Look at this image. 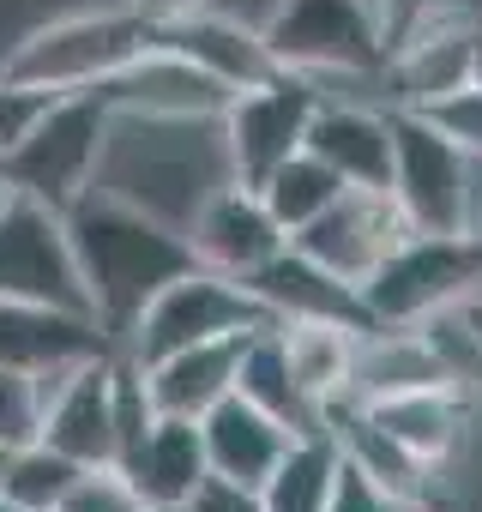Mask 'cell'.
Returning <instances> with one entry per match:
<instances>
[{
  "label": "cell",
  "instance_id": "f546056e",
  "mask_svg": "<svg viewBox=\"0 0 482 512\" xmlns=\"http://www.w3.org/2000/svg\"><path fill=\"white\" fill-rule=\"evenodd\" d=\"M61 91H43V85H25V79H7L0 73V157L19 151V139L43 121V109L55 103Z\"/></svg>",
  "mask_w": 482,
  "mask_h": 512
},
{
  "label": "cell",
  "instance_id": "d6a6232c",
  "mask_svg": "<svg viewBox=\"0 0 482 512\" xmlns=\"http://www.w3.org/2000/svg\"><path fill=\"white\" fill-rule=\"evenodd\" d=\"M446 7H464V0H374L380 31H386V49H398L422 19H434V13H446Z\"/></svg>",
  "mask_w": 482,
  "mask_h": 512
},
{
  "label": "cell",
  "instance_id": "60d3db41",
  "mask_svg": "<svg viewBox=\"0 0 482 512\" xmlns=\"http://www.w3.org/2000/svg\"><path fill=\"white\" fill-rule=\"evenodd\" d=\"M0 512H19V506H13V500H7V494H0Z\"/></svg>",
  "mask_w": 482,
  "mask_h": 512
},
{
  "label": "cell",
  "instance_id": "277c9868",
  "mask_svg": "<svg viewBox=\"0 0 482 512\" xmlns=\"http://www.w3.org/2000/svg\"><path fill=\"white\" fill-rule=\"evenodd\" d=\"M109 133H115V109L97 91H61L43 109V121L19 139V151L0 157V181L25 199H43V205L67 211L79 193L97 187Z\"/></svg>",
  "mask_w": 482,
  "mask_h": 512
},
{
  "label": "cell",
  "instance_id": "4316f807",
  "mask_svg": "<svg viewBox=\"0 0 482 512\" xmlns=\"http://www.w3.org/2000/svg\"><path fill=\"white\" fill-rule=\"evenodd\" d=\"M79 470H85V464H73V458L55 452L49 440H31V446L13 452L7 476H0V494H7L19 512H55L61 494L79 482Z\"/></svg>",
  "mask_w": 482,
  "mask_h": 512
},
{
  "label": "cell",
  "instance_id": "e0dca14e",
  "mask_svg": "<svg viewBox=\"0 0 482 512\" xmlns=\"http://www.w3.org/2000/svg\"><path fill=\"white\" fill-rule=\"evenodd\" d=\"M199 434H205L211 476L229 482V488H248V494H260V482L278 470V458L296 440L278 416H266L254 398H241V392H229L223 404H211L199 416Z\"/></svg>",
  "mask_w": 482,
  "mask_h": 512
},
{
  "label": "cell",
  "instance_id": "9c48e42d",
  "mask_svg": "<svg viewBox=\"0 0 482 512\" xmlns=\"http://www.w3.org/2000/svg\"><path fill=\"white\" fill-rule=\"evenodd\" d=\"M320 109V85L302 79V73H278L254 91H235L217 115V133H223V157H229V175L260 187L284 157L302 151L308 139V121Z\"/></svg>",
  "mask_w": 482,
  "mask_h": 512
},
{
  "label": "cell",
  "instance_id": "8992f818",
  "mask_svg": "<svg viewBox=\"0 0 482 512\" xmlns=\"http://www.w3.org/2000/svg\"><path fill=\"white\" fill-rule=\"evenodd\" d=\"M476 290H482V235L410 229L362 278V308L374 326H416L440 308H458Z\"/></svg>",
  "mask_w": 482,
  "mask_h": 512
},
{
  "label": "cell",
  "instance_id": "4fadbf2b",
  "mask_svg": "<svg viewBox=\"0 0 482 512\" xmlns=\"http://www.w3.org/2000/svg\"><path fill=\"white\" fill-rule=\"evenodd\" d=\"M97 97L121 115V121H217L223 103L235 91H223L211 73H199L187 55L163 49L151 31V49L139 61H127L109 85H97Z\"/></svg>",
  "mask_w": 482,
  "mask_h": 512
},
{
  "label": "cell",
  "instance_id": "ffe728a7",
  "mask_svg": "<svg viewBox=\"0 0 482 512\" xmlns=\"http://www.w3.org/2000/svg\"><path fill=\"white\" fill-rule=\"evenodd\" d=\"M410 458H422L428 470L452 458V446L464 440L470 422V392L464 386H416V392H386L362 404Z\"/></svg>",
  "mask_w": 482,
  "mask_h": 512
},
{
  "label": "cell",
  "instance_id": "74e56055",
  "mask_svg": "<svg viewBox=\"0 0 482 512\" xmlns=\"http://www.w3.org/2000/svg\"><path fill=\"white\" fill-rule=\"evenodd\" d=\"M145 512H193L187 500H157V506H145Z\"/></svg>",
  "mask_w": 482,
  "mask_h": 512
},
{
  "label": "cell",
  "instance_id": "ac0fdd59",
  "mask_svg": "<svg viewBox=\"0 0 482 512\" xmlns=\"http://www.w3.org/2000/svg\"><path fill=\"white\" fill-rule=\"evenodd\" d=\"M115 350L109 332L91 314H67V308H43V302H7L0 296V362L25 368V374H55L73 362H91Z\"/></svg>",
  "mask_w": 482,
  "mask_h": 512
},
{
  "label": "cell",
  "instance_id": "836d02e7",
  "mask_svg": "<svg viewBox=\"0 0 482 512\" xmlns=\"http://www.w3.org/2000/svg\"><path fill=\"white\" fill-rule=\"evenodd\" d=\"M193 512H260V500L248 494V488H229V482H217V476H205V488L187 500Z\"/></svg>",
  "mask_w": 482,
  "mask_h": 512
},
{
  "label": "cell",
  "instance_id": "f35d334b",
  "mask_svg": "<svg viewBox=\"0 0 482 512\" xmlns=\"http://www.w3.org/2000/svg\"><path fill=\"white\" fill-rule=\"evenodd\" d=\"M13 452H19V446H0V476H7V464H13Z\"/></svg>",
  "mask_w": 482,
  "mask_h": 512
},
{
  "label": "cell",
  "instance_id": "8fae6325",
  "mask_svg": "<svg viewBox=\"0 0 482 512\" xmlns=\"http://www.w3.org/2000/svg\"><path fill=\"white\" fill-rule=\"evenodd\" d=\"M476 31H482V0L446 7L434 19H422L392 55H386V103L392 109H428L452 91L470 85V61H476Z\"/></svg>",
  "mask_w": 482,
  "mask_h": 512
},
{
  "label": "cell",
  "instance_id": "4dcf8cb0",
  "mask_svg": "<svg viewBox=\"0 0 482 512\" xmlns=\"http://www.w3.org/2000/svg\"><path fill=\"white\" fill-rule=\"evenodd\" d=\"M422 115H428L440 133H452L470 157H482V85H464V91H452V97L428 103Z\"/></svg>",
  "mask_w": 482,
  "mask_h": 512
},
{
  "label": "cell",
  "instance_id": "1f68e13d",
  "mask_svg": "<svg viewBox=\"0 0 482 512\" xmlns=\"http://www.w3.org/2000/svg\"><path fill=\"white\" fill-rule=\"evenodd\" d=\"M326 512H416V506H404L398 494H386L368 470H356V464L344 458V464H338V488H332Z\"/></svg>",
  "mask_w": 482,
  "mask_h": 512
},
{
  "label": "cell",
  "instance_id": "f1b7e54d",
  "mask_svg": "<svg viewBox=\"0 0 482 512\" xmlns=\"http://www.w3.org/2000/svg\"><path fill=\"white\" fill-rule=\"evenodd\" d=\"M55 512H145V494L133 488V476L121 464H91V470H79V482L61 494Z\"/></svg>",
  "mask_w": 482,
  "mask_h": 512
},
{
  "label": "cell",
  "instance_id": "5b68a950",
  "mask_svg": "<svg viewBox=\"0 0 482 512\" xmlns=\"http://www.w3.org/2000/svg\"><path fill=\"white\" fill-rule=\"evenodd\" d=\"M151 31L157 25L145 13H133V7L73 13V19L37 25L7 61H0V73L25 79V85H43V91H97L127 61H139L151 49Z\"/></svg>",
  "mask_w": 482,
  "mask_h": 512
},
{
  "label": "cell",
  "instance_id": "7402d4cb",
  "mask_svg": "<svg viewBox=\"0 0 482 512\" xmlns=\"http://www.w3.org/2000/svg\"><path fill=\"white\" fill-rule=\"evenodd\" d=\"M121 470H127L133 488L145 494V506H157V500H193V494L205 488V476H211L199 422H187V416H157L151 434H145V446H139Z\"/></svg>",
  "mask_w": 482,
  "mask_h": 512
},
{
  "label": "cell",
  "instance_id": "5bb4252c",
  "mask_svg": "<svg viewBox=\"0 0 482 512\" xmlns=\"http://www.w3.org/2000/svg\"><path fill=\"white\" fill-rule=\"evenodd\" d=\"M73 464H115V350L43 374V434Z\"/></svg>",
  "mask_w": 482,
  "mask_h": 512
},
{
  "label": "cell",
  "instance_id": "cb8c5ba5",
  "mask_svg": "<svg viewBox=\"0 0 482 512\" xmlns=\"http://www.w3.org/2000/svg\"><path fill=\"white\" fill-rule=\"evenodd\" d=\"M338 464H344V452H338V440L326 434V428H314V434H296L290 440V452L278 458V470L260 482V512H326V500H332V488H338Z\"/></svg>",
  "mask_w": 482,
  "mask_h": 512
},
{
  "label": "cell",
  "instance_id": "d4e9b609",
  "mask_svg": "<svg viewBox=\"0 0 482 512\" xmlns=\"http://www.w3.org/2000/svg\"><path fill=\"white\" fill-rule=\"evenodd\" d=\"M284 332V350H290V368L302 380V392L326 410L332 398H356L350 392V362H356V338L350 326L338 320H278Z\"/></svg>",
  "mask_w": 482,
  "mask_h": 512
},
{
  "label": "cell",
  "instance_id": "6da1fadb",
  "mask_svg": "<svg viewBox=\"0 0 482 512\" xmlns=\"http://www.w3.org/2000/svg\"><path fill=\"white\" fill-rule=\"evenodd\" d=\"M67 241H73V260L85 272V290H91V314L97 326L109 332V344L121 350L127 332L139 326V314L181 278L193 272V241L163 223L157 211L109 193V187H91L79 193L67 211Z\"/></svg>",
  "mask_w": 482,
  "mask_h": 512
},
{
  "label": "cell",
  "instance_id": "7c38bea8",
  "mask_svg": "<svg viewBox=\"0 0 482 512\" xmlns=\"http://www.w3.org/2000/svg\"><path fill=\"white\" fill-rule=\"evenodd\" d=\"M404 235H410V223H404V211L392 205V193L344 187L314 223H302V229L290 235V247L308 253L314 266H326V272H338L344 284L362 290V278L386 260V253H392Z\"/></svg>",
  "mask_w": 482,
  "mask_h": 512
},
{
  "label": "cell",
  "instance_id": "603a6c76",
  "mask_svg": "<svg viewBox=\"0 0 482 512\" xmlns=\"http://www.w3.org/2000/svg\"><path fill=\"white\" fill-rule=\"evenodd\" d=\"M235 392L254 398L266 416H278L290 434H314L326 428L320 422V404L302 392L296 368H290V350H284V332L278 326H260L241 338V368H235Z\"/></svg>",
  "mask_w": 482,
  "mask_h": 512
},
{
  "label": "cell",
  "instance_id": "d6986e66",
  "mask_svg": "<svg viewBox=\"0 0 482 512\" xmlns=\"http://www.w3.org/2000/svg\"><path fill=\"white\" fill-rule=\"evenodd\" d=\"M248 290L272 308V320H338L350 332H368L374 326L368 308H362V290L344 284L338 272L314 266L308 253H296V247H284L278 260H266L248 278Z\"/></svg>",
  "mask_w": 482,
  "mask_h": 512
},
{
  "label": "cell",
  "instance_id": "30bf717a",
  "mask_svg": "<svg viewBox=\"0 0 482 512\" xmlns=\"http://www.w3.org/2000/svg\"><path fill=\"white\" fill-rule=\"evenodd\" d=\"M187 241H193V260L223 272V278H241L248 284L266 260L290 247V229L272 217V205L260 199V187L248 181H223L211 187L193 217H187Z\"/></svg>",
  "mask_w": 482,
  "mask_h": 512
},
{
  "label": "cell",
  "instance_id": "9a60e30c",
  "mask_svg": "<svg viewBox=\"0 0 482 512\" xmlns=\"http://www.w3.org/2000/svg\"><path fill=\"white\" fill-rule=\"evenodd\" d=\"M326 169H338L344 187H368V193H392V109L362 103V97H326L308 121L302 139Z\"/></svg>",
  "mask_w": 482,
  "mask_h": 512
},
{
  "label": "cell",
  "instance_id": "ba28073f",
  "mask_svg": "<svg viewBox=\"0 0 482 512\" xmlns=\"http://www.w3.org/2000/svg\"><path fill=\"white\" fill-rule=\"evenodd\" d=\"M0 296L7 302L67 308V314H91V290H85V272L73 260L67 217L55 205L25 199V193H13L7 205H0Z\"/></svg>",
  "mask_w": 482,
  "mask_h": 512
},
{
  "label": "cell",
  "instance_id": "d590c367",
  "mask_svg": "<svg viewBox=\"0 0 482 512\" xmlns=\"http://www.w3.org/2000/svg\"><path fill=\"white\" fill-rule=\"evenodd\" d=\"M458 308H464V320H470V338H476V350H482V290H476V296H464Z\"/></svg>",
  "mask_w": 482,
  "mask_h": 512
},
{
  "label": "cell",
  "instance_id": "44dd1931",
  "mask_svg": "<svg viewBox=\"0 0 482 512\" xmlns=\"http://www.w3.org/2000/svg\"><path fill=\"white\" fill-rule=\"evenodd\" d=\"M241 338H248V332H241ZM241 338H211V344H187V350H169V356L145 362V386H151L157 410L199 422L211 404H223L235 392Z\"/></svg>",
  "mask_w": 482,
  "mask_h": 512
},
{
  "label": "cell",
  "instance_id": "8d00e7d4",
  "mask_svg": "<svg viewBox=\"0 0 482 512\" xmlns=\"http://www.w3.org/2000/svg\"><path fill=\"white\" fill-rule=\"evenodd\" d=\"M470 85H482V31H476V61H470Z\"/></svg>",
  "mask_w": 482,
  "mask_h": 512
},
{
  "label": "cell",
  "instance_id": "3957f363",
  "mask_svg": "<svg viewBox=\"0 0 482 512\" xmlns=\"http://www.w3.org/2000/svg\"><path fill=\"white\" fill-rule=\"evenodd\" d=\"M266 49L284 73H302L314 85H386V31L374 0H278L266 19Z\"/></svg>",
  "mask_w": 482,
  "mask_h": 512
},
{
  "label": "cell",
  "instance_id": "52a82bcc",
  "mask_svg": "<svg viewBox=\"0 0 482 512\" xmlns=\"http://www.w3.org/2000/svg\"><path fill=\"white\" fill-rule=\"evenodd\" d=\"M260 326H278L272 308L241 284V278H223L211 266H193L181 272L145 314L139 326L127 332V356L133 362H157L169 350H187V344H211V338H241V332H260Z\"/></svg>",
  "mask_w": 482,
  "mask_h": 512
},
{
  "label": "cell",
  "instance_id": "7a4b0ae2",
  "mask_svg": "<svg viewBox=\"0 0 482 512\" xmlns=\"http://www.w3.org/2000/svg\"><path fill=\"white\" fill-rule=\"evenodd\" d=\"M392 205L428 235H482V157L422 109H392Z\"/></svg>",
  "mask_w": 482,
  "mask_h": 512
},
{
  "label": "cell",
  "instance_id": "e575fe53",
  "mask_svg": "<svg viewBox=\"0 0 482 512\" xmlns=\"http://www.w3.org/2000/svg\"><path fill=\"white\" fill-rule=\"evenodd\" d=\"M121 7H133V13H145V19L157 25V19H175V13H193V7H205V0H121Z\"/></svg>",
  "mask_w": 482,
  "mask_h": 512
},
{
  "label": "cell",
  "instance_id": "ab89813d",
  "mask_svg": "<svg viewBox=\"0 0 482 512\" xmlns=\"http://www.w3.org/2000/svg\"><path fill=\"white\" fill-rule=\"evenodd\" d=\"M7 199H13V187H7V181H0V205H7Z\"/></svg>",
  "mask_w": 482,
  "mask_h": 512
},
{
  "label": "cell",
  "instance_id": "2e32d148",
  "mask_svg": "<svg viewBox=\"0 0 482 512\" xmlns=\"http://www.w3.org/2000/svg\"><path fill=\"white\" fill-rule=\"evenodd\" d=\"M157 43L187 55L199 73H211L223 91H254L266 79H278L284 67L272 61L266 37L248 31L229 13H211V7H193V13H175V19H157Z\"/></svg>",
  "mask_w": 482,
  "mask_h": 512
},
{
  "label": "cell",
  "instance_id": "484cf974",
  "mask_svg": "<svg viewBox=\"0 0 482 512\" xmlns=\"http://www.w3.org/2000/svg\"><path fill=\"white\" fill-rule=\"evenodd\" d=\"M338 193H344L338 169H326V163H320L308 145H302L296 157H284V163H278V169L260 181V199L272 205V217H278L290 235H296L302 223H314V217H320V211H326Z\"/></svg>",
  "mask_w": 482,
  "mask_h": 512
},
{
  "label": "cell",
  "instance_id": "83f0119b",
  "mask_svg": "<svg viewBox=\"0 0 482 512\" xmlns=\"http://www.w3.org/2000/svg\"><path fill=\"white\" fill-rule=\"evenodd\" d=\"M43 434V374L0 362V446H31Z\"/></svg>",
  "mask_w": 482,
  "mask_h": 512
}]
</instances>
